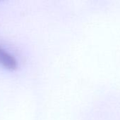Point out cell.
<instances>
[{"mask_svg":"<svg viewBox=\"0 0 120 120\" xmlns=\"http://www.w3.org/2000/svg\"><path fill=\"white\" fill-rule=\"evenodd\" d=\"M0 65L8 70H15L18 63L11 54L0 47Z\"/></svg>","mask_w":120,"mask_h":120,"instance_id":"obj_1","label":"cell"}]
</instances>
